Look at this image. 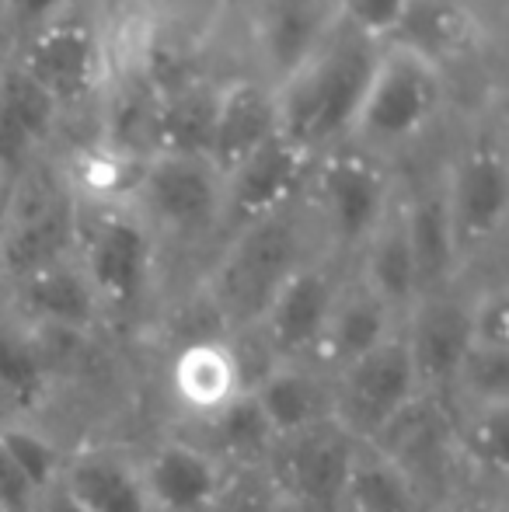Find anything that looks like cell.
Wrapping results in <instances>:
<instances>
[{"instance_id": "1", "label": "cell", "mask_w": 509, "mask_h": 512, "mask_svg": "<svg viewBox=\"0 0 509 512\" xmlns=\"http://www.w3.org/2000/svg\"><path fill=\"white\" fill-rule=\"evenodd\" d=\"M318 251L304 199L231 230L217 244V255L199 283V300L220 335L252 328L290 272Z\"/></svg>"}, {"instance_id": "2", "label": "cell", "mask_w": 509, "mask_h": 512, "mask_svg": "<svg viewBox=\"0 0 509 512\" xmlns=\"http://www.w3.org/2000/svg\"><path fill=\"white\" fill-rule=\"evenodd\" d=\"M377 49L381 42L353 32L335 18L325 39L283 81L272 84L279 108V133L311 157L342 147L353 133Z\"/></svg>"}, {"instance_id": "3", "label": "cell", "mask_w": 509, "mask_h": 512, "mask_svg": "<svg viewBox=\"0 0 509 512\" xmlns=\"http://www.w3.org/2000/svg\"><path fill=\"white\" fill-rule=\"evenodd\" d=\"M450 105V74L405 42H381L346 143L398 168L440 129Z\"/></svg>"}, {"instance_id": "4", "label": "cell", "mask_w": 509, "mask_h": 512, "mask_svg": "<svg viewBox=\"0 0 509 512\" xmlns=\"http://www.w3.org/2000/svg\"><path fill=\"white\" fill-rule=\"evenodd\" d=\"M105 324L136 321L150 307L161 279V244L126 199L81 196L77 248Z\"/></svg>"}, {"instance_id": "5", "label": "cell", "mask_w": 509, "mask_h": 512, "mask_svg": "<svg viewBox=\"0 0 509 512\" xmlns=\"http://www.w3.org/2000/svg\"><path fill=\"white\" fill-rule=\"evenodd\" d=\"M398 185V168L377 161L353 143L314 157L304 189V209L311 216L318 248L349 269L363 244L391 213Z\"/></svg>"}, {"instance_id": "6", "label": "cell", "mask_w": 509, "mask_h": 512, "mask_svg": "<svg viewBox=\"0 0 509 512\" xmlns=\"http://www.w3.org/2000/svg\"><path fill=\"white\" fill-rule=\"evenodd\" d=\"M77 216L81 192L67 157L46 154L7 182L0 192V283L11 286L42 265L74 255Z\"/></svg>"}, {"instance_id": "7", "label": "cell", "mask_w": 509, "mask_h": 512, "mask_svg": "<svg viewBox=\"0 0 509 512\" xmlns=\"http://www.w3.org/2000/svg\"><path fill=\"white\" fill-rule=\"evenodd\" d=\"M123 199L154 230L161 251L168 244H220L224 234V175L210 157L154 154L133 171Z\"/></svg>"}, {"instance_id": "8", "label": "cell", "mask_w": 509, "mask_h": 512, "mask_svg": "<svg viewBox=\"0 0 509 512\" xmlns=\"http://www.w3.org/2000/svg\"><path fill=\"white\" fill-rule=\"evenodd\" d=\"M440 189L464 279L503 241L509 216V161L503 136L478 122L440 161Z\"/></svg>"}, {"instance_id": "9", "label": "cell", "mask_w": 509, "mask_h": 512, "mask_svg": "<svg viewBox=\"0 0 509 512\" xmlns=\"http://www.w3.org/2000/svg\"><path fill=\"white\" fill-rule=\"evenodd\" d=\"M11 56L49 91L67 122L74 115H95L98 98L109 84L112 63H116L109 32L81 4L28 42H21Z\"/></svg>"}, {"instance_id": "10", "label": "cell", "mask_w": 509, "mask_h": 512, "mask_svg": "<svg viewBox=\"0 0 509 512\" xmlns=\"http://www.w3.org/2000/svg\"><path fill=\"white\" fill-rule=\"evenodd\" d=\"M346 272V265L328 258L325 251L290 272V279L279 286L262 317L252 324L272 363H314Z\"/></svg>"}, {"instance_id": "11", "label": "cell", "mask_w": 509, "mask_h": 512, "mask_svg": "<svg viewBox=\"0 0 509 512\" xmlns=\"http://www.w3.org/2000/svg\"><path fill=\"white\" fill-rule=\"evenodd\" d=\"M356 439L325 422L272 443L262 474L290 512H342V488Z\"/></svg>"}, {"instance_id": "12", "label": "cell", "mask_w": 509, "mask_h": 512, "mask_svg": "<svg viewBox=\"0 0 509 512\" xmlns=\"http://www.w3.org/2000/svg\"><path fill=\"white\" fill-rule=\"evenodd\" d=\"M332 377L335 425H342L356 443H374L401 411L415 398H422L401 331H394L384 345H377L356 363L342 366Z\"/></svg>"}, {"instance_id": "13", "label": "cell", "mask_w": 509, "mask_h": 512, "mask_svg": "<svg viewBox=\"0 0 509 512\" xmlns=\"http://www.w3.org/2000/svg\"><path fill=\"white\" fill-rule=\"evenodd\" d=\"M405 352L412 359L415 380L426 398H450V387L461 370L464 356L475 345L471 321V286L454 283L419 297L398 324Z\"/></svg>"}, {"instance_id": "14", "label": "cell", "mask_w": 509, "mask_h": 512, "mask_svg": "<svg viewBox=\"0 0 509 512\" xmlns=\"http://www.w3.org/2000/svg\"><path fill=\"white\" fill-rule=\"evenodd\" d=\"M314 157L304 154L297 143H290L283 133L265 140L252 150L238 168L224 175V241L231 230L272 216L286 206H297L304 199L307 178H311Z\"/></svg>"}, {"instance_id": "15", "label": "cell", "mask_w": 509, "mask_h": 512, "mask_svg": "<svg viewBox=\"0 0 509 512\" xmlns=\"http://www.w3.org/2000/svg\"><path fill=\"white\" fill-rule=\"evenodd\" d=\"M0 307L35 331H63V335L95 338L105 328L102 307L74 255L49 262L42 269L4 286Z\"/></svg>"}, {"instance_id": "16", "label": "cell", "mask_w": 509, "mask_h": 512, "mask_svg": "<svg viewBox=\"0 0 509 512\" xmlns=\"http://www.w3.org/2000/svg\"><path fill=\"white\" fill-rule=\"evenodd\" d=\"M398 209L408 234V248H412L415 258V272H419L422 297L461 283L464 269L461 258H457L454 234H450L447 206H443L440 164L429 171H419L415 178L401 175Z\"/></svg>"}, {"instance_id": "17", "label": "cell", "mask_w": 509, "mask_h": 512, "mask_svg": "<svg viewBox=\"0 0 509 512\" xmlns=\"http://www.w3.org/2000/svg\"><path fill=\"white\" fill-rule=\"evenodd\" d=\"M335 0H258L248 18L255 63L252 70L279 84L335 25Z\"/></svg>"}, {"instance_id": "18", "label": "cell", "mask_w": 509, "mask_h": 512, "mask_svg": "<svg viewBox=\"0 0 509 512\" xmlns=\"http://www.w3.org/2000/svg\"><path fill=\"white\" fill-rule=\"evenodd\" d=\"M140 474L154 512H213L231 471L192 439H164L140 457Z\"/></svg>"}, {"instance_id": "19", "label": "cell", "mask_w": 509, "mask_h": 512, "mask_svg": "<svg viewBox=\"0 0 509 512\" xmlns=\"http://www.w3.org/2000/svg\"><path fill=\"white\" fill-rule=\"evenodd\" d=\"M279 133L276 88L255 70H241L220 81L217 119H213L210 164L227 175L238 168L252 150Z\"/></svg>"}, {"instance_id": "20", "label": "cell", "mask_w": 509, "mask_h": 512, "mask_svg": "<svg viewBox=\"0 0 509 512\" xmlns=\"http://www.w3.org/2000/svg\"><path fill=\"white\" fill-rule=\"evenodd\" d=\"M56 485L84 512H154L140 460L119 446H81L67 453Z\"/></svg>"}, {"instance_id": "21", "label": "cell", "mask_w": 509, "mask_h": 512, "mask_svg": "<svg viewBox=\"0 0 509 512\" xmlns=\"http://www.w3.org/2000/svg\"><path fill=\"white\" fill-rule=\"evenodd\" d=\"M248 394L276 439L335 422V377L318 363H276Z\"/></svg>"}, {"instance_id": "22", "label": "cell", "mask_w": 509, "mask_h": 512, "mask_svg": "<svg viewBox=\"0 0 509 512\" xmlns=\"http://www.w3.org/2000/svg\"><path fill=\"white\" fill-rule=\"evenodd\" d=\"M401 317L394 314L384 300H377L353 272H346L339 286V297L328 314L325 335H321L314 363L325 366L328 373H339L342 366L356 363L360 356L374 352L398 331Z\"/></svg>"}, {"instance_id": "23", "label": "cell", "mask_w": 509, "mask_h": 512, "mask_svg": "<svg viewBox=\"0 0 509 512\" xmlns=\"http://www.w3.org/2000/svg\"><path fill=\"white\" fill-rule=\"evenodd\" d=\"M171 394L192 418L213 415L245 394L227 335H196L178 345L171 356Z\"/></svg>"}, {"instance_id": "24", "label": "cell", "mask_w": 509, "mask_h": 512, "mask_svg": "<svg viewBox=\"0 0 509 512\" xmlns=\"http://www.w3.org/2000/svg\"><path fill=\"white\" fill-rule=\"evenodd\" d=\"M53 373L25 321L0 307V422H32L49 398Z\"/></svg>"}, {"instance_id": "25", "label": "cell", "mask_w": 509, "mask_h": 512, "mask_svg": "<svg viewBox=\"0 0 509 512\" xmlns=\"http://www.w3.org/2000/svg\"><path fill=\"white\" fill-rule=\"evenodd\" d=\"M349 272H353L377 300H384L398 317H405L408 307L422 297L419 272H415V258H412V248H408V234H405V223H401L398 199H394L391 213L384 216L381 227L374 230V237L363 244V251L356 255V262L349 265Z\"/></svg>"}, {"instance_id": "26", "label": "cell", "mask_w": 509, "mask_h": 512, "mask_svg": "<svg viewBox=\"0 0 509 512\" xmlns=\"http://www.w3.org/2000/svg\"><path fill=\"white\" fill-rule=\"evenodd\" d=\"M224 77L203 74L175 91H164L157 105V154L210 157L213 119Z\"/></svg>"}, {"instance_id": "27", "label": "cell", "mask_w": 509, "mask_h": 512, "mask_svg": "<svg viewBox=\"0 0 509 512\" xmlns=\"http://www.w3.org/2000/svg\"><path fill=\"white\" fill-rule=\"evenodd\" d=\"M196 422L203 425V436L192 439V443L203 446L210 457H217L227 471H255V467L265 464L272 443H276L252 394H238L224 408L196 418Z\"/></svg>"}, {"instance_id": "28", "label": "cell", "mask_w": 509, "mask_h": 512, "mask_svg": "<svg viewBox=\"0 0 509 512\" xmlns=\"http://www.w3.org/2000/svg\"><path fill=\"white\" fill-rule=\"evenodd\" d=\"M342 512H433V506L391 457L370 443H356L342 488Z\"/></svg>"}, {"instance_id": "29", "label": "cell", "mask_w": 509, "mask_h": 512, "mask_svg": "<svg viewBox=\"0 0 509 512\" xmlns=\"http://www.w3.org/2000/svg\"><path fill=\"white\" fill-rule=\"evenodd\" d=\"M457 464L478 481H503L509 464V405L454 408Z\"/></svg>"}, {"instance_id": "30", "label": "cell", "mask_w": 509, "mask_h": 512, "mask_svg": "<svg viewBox=\"0 0 509 512\" xmlns=\"http://www.w3.org/2000/svg\"><path fill=\"white\" fill-rule=\"evenodd\" d=\"M0 105L7 108V115H11L42 150L53 154V150L60 147L67 115L60 112V105L49 98V91L42 88L14 56H7V60L0 63Z\"/></svg>"}, {"instance_id": "31", "label": "cell", "mask_w": 509, "mask_h": 512, "mask_svg": "<svg viewBox=\"0 0 509 512\" xmlns=\"http://www.w3.org/2000/svg\"><path fill=\"white\" fill-rule=\"evenodd\" d=\"M447 401L454 408L509 405V345H471Z\"/></svg>"}, {"instance_id": "32", "label": "cell", "mask_w": 509, "mask_h": 512, "mask_svg": "<svg viewBox=\"0 0 509 512\" xmlns=\"http://www.w3.org/2000/svg\"><path fill=\"white\" fill-rule=\"evenodd\" d=\"M0 446L21 471V478L46 495L60 481V467L67 453L46 436L35 422H0Z\"/></svg>"}, {"instance_id": "33", "label": "cell", "mask_w": 509, "mask_h": 512, "mask_svg": "<svg viewBox=\"0 0 509 512\" xmlns=\"http://www.w3.org/2000/svg\"><path fill=\"white\" fill-rule=\"evenodd\" d=\"M408 4L412 0H335V14L353 32L367 35L374 42H387L398 32Z\"/></svg>"}, {"instance_id": "34", "label": "cell", "mask_w": 509, "mask_h": 512, "mask_svg": "<svg viewBox=\"0 0 509 512\" xmlns=\"http://www.w3.org/2000/svg\"><path fill=\"white\" fill-rule=\"evenodd\" d=\"M77 4H81V0H0V14H4L11 53L21 46V42L39 35L42 28L60 21L67 11H74Z\"/></svg>"}, {"instance_id": "35", "label": "cell", "mask_w": 509, "mask_h": 512, "mask_svg": "<svg viewBox=\"0 0 509 512\" xmlns=\"http://www.w3.org/2000/svg\"><path fill=\"white\" fill-rule=\"evenodd\" d=\"M213 512H290V509H286V502L276 495V488L269 485L262 467H255V471L227 474V485H224V492H220Z\"/></svg>"}, {"instance_id": "36", "label": "cell", "mask_w": 509, "mask_h": 512, "mask_svg": "<svg viewBox=\"0 0 509 512\" xmlns=\"http://www.w3.org/2000/svg\"><path fill=\"white\" fill-rule=\"evenodd\" d=\"M42 495L21 478V471L11 464V457L0 446V509L4 512H35Z\"/></svg>"}, {"instance_id": "37", "label": "cell", "mask_w": 509, "mask_h": 512, "mask_svg": "<svg viewBox=\"0 0 509 512\" xmlns=\"http://www.w3.org/2000/svg\"><path fill=\"white\" fill-rule=\"evenodd\" d=\"M436 512H506L499 495L485 492V488H468V492H454Z\"/></svg>"}, {"instance_id": "38", "label": "cell", "mask_w": 509, "mask_h": 512, "mask_svg": "<svg viewBox=\"0 0 509 512\" xmlns=\"http://www.w3.org/2000/svg\"><path fill=\"white\" fill-rule=\"evenodd\" d=\"M35 512H84V509L77 506V502L70 499V495L63 492L60 485H53V488H49V492L39 499V509H35Z\"/></svg>"}, {"instance_id": "39", "label": "cell", "mask_w": 509, "mask_h": 512, "mask_svg": "<svg viewBox=\"0 0 509 512\" xmlns=\"http://www.w3.org/2000/svg\"><path fill=\"white\" fill-rule=\"evenodd\" d=\"M11 56V39H7V28H4V14H0V63Z\"/></svg>"}, {"instance_id": "40", "label": "cell", "mask_w": 509, "mask_h": 512, "mask_svg": "<svg viewBox=\"0 0 509 512\" xmlns=\"http://www.w3.org/2000/svg\"><path fill=\"white\" fill-rule=\"evenodd\" d=\"M471 4H475L478 11H482V4H503V0H471Z\"/></svg>"}, {"instance_id": "41", "label": "cell", "mask_w": 509, "mask_h": 512, "mask_svg": "<svg viewBox=\"0 0 509 512\" xmlns=\"http://www.w3.org/2000/svg\"><path fill=\"white\" fill-rule=\"evenodd\" d=\"M0 192H4V185H0Z\"/></svg>"}, {"instance_id": "42", "label": "cell", "mask_w": 509, "mask_h": 512, "mask_svg": "<svg viewBox=\"0 0 509 512\" xmlns=\"http://www.w3.org/2000/svg\"><path fill=\"white\" fill-rule=\"evenodd\" d=\"M0 512H4V509H0Z\"/></svg>"}]
</instances>
